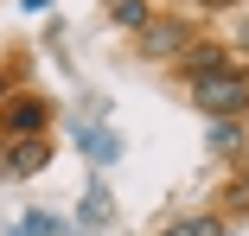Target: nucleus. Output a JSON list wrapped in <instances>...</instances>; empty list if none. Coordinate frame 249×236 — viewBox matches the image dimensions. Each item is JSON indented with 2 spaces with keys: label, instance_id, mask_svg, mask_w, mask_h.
Listing matches in <instances>:
<instances>
[{
  "label": "nucleus",
  "instance_id": "5",
  "mask_svg": "<svg viewBox=\"0 0 249 236\" xmlns=\"http://www.w3.org/2000/svg\"><path fill=\"white\" fill-rule=\"evenodd\" d=\"M45 166H52V134H38V140H7V147H0V179H38Z\"/></svg>",
  "mask_w": 249,
  "mask_h": 236
},
{
  "label": "nucleus",
  "instance_id": "7",
  "mask_svg": "<svg viewBox=\"0 0 249 236\" xmlns=\"http://www.w3.org/2000/svg\"><path fill=\"white\" fill-rule=\"evenodd\" d=\"M243 140H249V121H217V128H211V153H217V160H230Z\"/></svg>",
  "mask_w": 249,
  "mask_h": 236
},
{
  "label": "nucleus",
  "instance_id": "1",
  "mask_svg": "<svg viewBox=\"0 0 249 236\" xmlns=\"http://www.w3.org/2000/svg\"><path fill=\"white\" fill-rule=\"evenodd\" d=\"M192 38H198V19H185V13H154V19L134 32V51H141V64H179V58L192 51Z\"/></svg>",
  "mask_w": 249,
  "mask_h": 236
},
{
  "label": "nucleus",
  "instance_id": "4",
  "mask_svg": "<svg viewBox=\"0 0 249 236\" xmlns=\"http://www.w3.org/2000/svg\"><path fill=\"white\" fill-rule=\"evenodd\" d=\"M236 70H249V58H236L224 38H192V51L173 64V77L179 83H205V77H236Z\"/></svg>",
  "mask_w": 249,
  "mask_h": 236
},
{
  "label": "nucleus",
  "instance_id": "9",
  "mask_svg": "<svg viewBox=\"0 0 249 236\" xmlns=\"http://www.w3.org/2000/svg\"><path fill=\"white\" fill-rule=\"evenodd\" d=\"M77 140H83V147H89L96 160H115V134H103V128H83Z\"/></svg>",
  "mask_w": 249,
  "mask_h": 236
},
{
  "label": "nucleus",
  "instance_id": "2",
  "mask_svg": "<svg viewBox=\"0 0 249 236\" xmlns=\"http://www.w3.org/2000/svg\"><path fill=\"white\" fill-rule=\"evenodd\" d=\"M185 102H192L198 115H211V121H249V70L185 83Z\"/></svg>",
  "mask_w": 249,
  "mask_h": 236
},
{
  "label": "nucleus",
  "instance_id": "11",
  "mask_svg": "<svg viewBox=\"0 0 249 236\" xmlns=\"http://www.w3.org/2000/svg\"><path fill=\"white\" fill-rule=\"evenodd\" d=\"M230 51H236V58H249V7H243V13H236V26H230Z\"/></svg>",
  "mask_w": 249,
  "mask_h": 236
},
{
  "label": "nucleus",
  "instance_id": "10",
  "mask_svg": "<svg viewBox=\"0 0 249 236\" xmlns=\"http://www.w3.org/2000/svg\"><path fill=\"white\" fill-rule=\"evenodd\" d=\"M173 236H224V217H198V223H173Z\"/></svg>",
  "mask_w": 249,
  "mask_h": 236
},
{
  "label": "nucleus",
  "instance_id": "8",
  "mask_svg": "<svg viewBox=\"0 0 249 236\" xmlns=\"http://www.w3.org/2000/svg\"><path fill=\"white\" fill-rule=\"evenodd\" d=\"M224 211H249V160H243V172L230 179V192H224Z\"/></svg>",
  "mask_w": 249,
  "mask_h": 236
},
{
  "label": "nucleus",
  "instance_id": "3",
  "mask_svg": "<svg viewBox=\"0 0 249 236\" xmlns=\"http://www.w3.org/2000/svg\"><path fill=\"white\" fill-rule=\"evenodd\" d=\"M52 121H58V102L38 89H19L0 102V140H38V134H52Z\"/></svg>",
  "mask_w": 249,
  "mask_h": 236
},
{
  "label": "nucleus",
  "instance_id": "12",
  "mask_svg": "<svg viewBox=\"0 0 249 236\" xmlns=\"http://www.w3.org/2000/svg\"><path fill=\"white\" fill-rule=\"evenodd\" d=\"M7 96H13V70L0 64V102H7Z\"/></svg>",
  "mask_w": 249,
  "mask_h": 236
},
{
  "label": "nucleus",
  "instance_id": "6",
  "mask_svg": "<svg viewBox=\"0 0 249 236\" xmlns=\"http://www.w3.org/2000/svg\"><path fill=\"white\" fill-rule=\"evenodd\" d=\"M154 13H160L154 0H109V26H122V32H141Z\"/></svg>",
  "mask_w": 249,
  "mask_h": 236
}]
</instances>
